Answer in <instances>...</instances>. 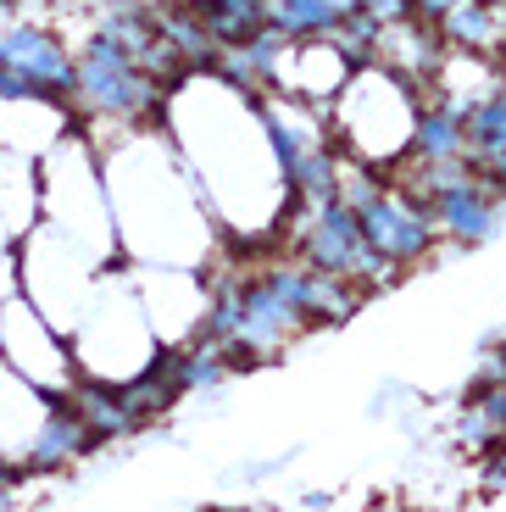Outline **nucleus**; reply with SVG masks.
Listing matches in <instances>:
<instances>
[{
  "instance_id": "6e6552de",
  "label": "nucleus",
  "mask_w": 506,
  "mask_h": 512,
  "mask_svg": "<svg viewBox=\"0 0 506 512\" xmlns=\"http://www.w3.org/2000/svg\"><path fill=\"white\" fill-rule=\"evenodd\" d=\"M301 318L306 323H340V318H351L356 312V301H362V290H356L351 279H340V273H323V268H312V273H301Z\"/></svg>"
},
{
  "instance_id": "1a4fd4ad",
  "label": "nucleus",
  "mask_w": 506,
  "mask_h": 512,
  "mask_svg": "<svg viewBox=\"0 0 506 512\" xmlns=\"http://www.w3.org/2000/svg\"><path fill=\"white\" fill-rule=\"evenodd\" d=\"M151 23H156V34H162L178 56H184V67H206V73L217 67V39L206 34V23H201V12H195V6L151 12Z\"/></svg>"
},
{
  "instance_id": "4468645a",
  "label": "nucleus",
  "mask_w": 506,
  "mask_h": 512,
  "mask_svg": "<svg viewBox=\"0 0 506 512\" xmlns=\"http://www.w3.org/2000/svg\"><path fill=\"white\" fill-rule=\"evenodd\" d=\"M284 173H290V195H295V201H306V195L323 201V195L340 190V162H334L329 151H301Z\"/></svg>"
},
{
  "instance_id": "423d86ee",
  "label": "nucleus",
  "mask_w": 506,
  "mask_h": 512,
  "mask_svg": "<svg viewBox=\"0 0 506 512\" xmlns=\"http://www.w3.org/2000/svg\"><path fill=\"white\" fill-rule=\"evenodd\" d=\"M95 446V435H89V423L78 418L67 401H56L51 418L34 429V440H28L23 451V468H34V474H51V468H67V462H78L84 451Z\"/></svg>"
},
{
  "instance_id": "f257e3e1",
  "label": "nucleus",
  "mask_w": 506,
  "mask_h": 512,
  "mask_svg": "<svg viewBox=\"0 0 506 512\" xmlns=\"http://www.w3.org/2000/svg\"><path fill=\"white\" fill-rule=\"evenodd\" d=\"M73 95L95 117H134V112H145V106L162 101L156 78L140 73V62L106 34L89 39V51L73 62Z\"/></svg>"
},
{
  "instance_id": "f8f14e48",
  "label": "nucleus",
  "mask_w": 506,
  "mask_h": 512,
  "mask_svg": "<svg viewBox=\"0 0 506 512\" xmlns=\"http://www.w3.org/2000/svg\"><path fill=\"white\" fill-rule=\"evenodd\" d=\"M262 23L284 39H317L334 28V17L323 12V0H262Z\"/></svg>"
},
{
  "instance_id": "f03ea898",
  "label": "nucleus",
  "mask_w": 506,
  "mask_h": 512,
  "mask_svg": "<svg viewBox=\"0 0 506 512\" xmlns=\"http://www.w3.org/2000/svg\"><path fill=\"white\" fill-rule=\"evenodd\" d=\"M301 251L312 268L323 273H340V279H367L379 284L395 273V262H384L373 245L362 240V223H356V212L340 201V195H323L312 212V223L301 229Z\"/></svg>"
},
{
  "instance_id": "20e7f679",
  "label": "nucleus",
  "mask_w": 506,
  "mask_h": 512,
  "mask_svg": "<svg viewBox=\"0 0 506 512\" xmlns=\"http://www.w3.org/2000/svg\"><path fill=\"white\" fill-rule=\"evenodd\" d=\"M0 67H12L17 78H28L45 101H67L73 95V56L62 51V39L39 23H17L0 39Z\"/></svg>"
},
{
  "instance_id": "f3484780",
  "label": "nucleus",
  "mask_w": 506,
  "mask_h": 512,
  "mask_svg": "<svg viewBox=\"0 0 506 512\" xmlns=\"http://www.w3.org/2000/svg\"><path fill=\"white\" fill-rule=\"evenodd\" d=\"M17 485H23V468H6V462H0V507L17 496Z\"/></svg>"
},
{
  "instance_id": "39448f33",
  "label": "nucleus",
  "mask_w": 506,
  "mask_h": 512,
  "mask_svg": "<svg viewBox=\"0 0 506 512\" xmlns=\"http://www.w3.org/2000/svg\"><path fill=\"white\" fill-rule=\"evenodd\" d=\"M429 218H434V229H445L451 240L479 245V240H490L495 223H501V195H495L490 184L473 173L468 184H456V190L434 195V201H429Z\"/></svg>"
},
{
  "instance_id": "ddd939ff",
  "label": "nucleus",
  "mask_w": 506,
  "mask_h": 512,
  "mask_svg": "<svg viewBox=\"0 0 506 512\" xmlns=\"http://www.w3.org/2000/svg\"><path fill=\"white\" fill-rule=\"evenodd\" d=\"M462 112L456 106H429L418 112V156L423 162H440V156H462Z\"/></svg>"
},
{
  "instance_id": "a211bd4d",
  "label": "nucleus",
  "mask_w": 506,
  "mask_h": 512,
  "mask_svg": "<svg viewBox=\"0 0 506 512\" xmlns=\"http://www.w3.org/2000/svg\"><path fill=\"white\" fill-rule=\"evenodd\" d=\"M323 12H329L334 23H340V17H351V12H356V0H323Z\"/></svg>"
},
{
  "instance_id": "9d476101",
  "label": "nucleus",
  "mask_w": 506,
  "mask_h": 512,
  "mask_svg": "<svg viewBox=\"0 0 506 512\" xmlns=\"http://www.w3.org/2000/svg\"><path fill=\"white\" fill-rule=\"evenodd\" d=\"M217 45H240L262 28V0H190Z\"/></svg>"
},
{
  "instance_id": "6ab92c4d",
  "label": "nucleus",
  "mask_w": 506,
  "mask_h": 512,
  "mask_svg": "<svg viewBox=\"0 0 506 512\" xmlns=\"http://www.w3.org/2000/svg\"><path fill=\"white\" fill-rule=\"evenodd\" d=\"M484 6H495V12H506V0H484Z\"/></svg>"
},
{
  "instance_id": "0eeeda50",
  "label": "nucleus",
  "mask_w": 506,
  "mask_h": 512,
  "mask_svg": "<svg viewBox=\"0 0 506 512\" xmlns=\"http://www.w3.org/2000/svg\"><path fill=\"white\" fill-rule=\"evenodd\" d=\"M67 407L78 412V418L89 423V435L95 440H117L134 429V412L123 407V396H117L112 384H67Z\"/></svg>"
},
{
  "instance_id": "7ed1b4c3",
  "label": "nucleus",
  "mask_w": 506,
  "mask_h": 512,
  "mask_svg": "<svg viewBox=\"0 0 506 512\" xmlns=\"http://www.w3.org/2000/svg\"><path fill=\"white\" fill-rule=\"evenodd\" d=\"M351 212H356V223H362V240L373 245L384 262H412V256H423V251H429V240H434L429 206L406 201V195L373 190V195H362Z\"/></svg>"
},
{
  "instance_id": "2eb2a0df",
  "label": "nucleus",
  "mask_w": 506,
  "mask_h": 512,
  "mask_svg": "<svg viewBox=\"0 0 506 512\" xmlns=\"http://www.w3.org/2000/svg\"><path fill=\"white\" fill-rule=\"evenodd\" d=\"M406 6H412V17H423V23H440L456 0H406Z\"/></svg>"
},
{
  "instance_id": "9b49d317",
  "label": "nucleus",
  "mask_w": 506,
  "mask_h": 512,
  "mask_svg": "<svg viewBox=\"0 0 506 512\" xmlns=\"http://www.w3.org/2000/svg\"><path fill=\"white\" fill-rule=\"evenodd\" d=\"M440 34L451 45H468V51H490L501 39V23H495V6H484V0H456L440 17Z\"/></svg>"
},
{
  "instance_id": "dca6fc26",
  "label": "nucleus",
  "mask_w": 506,
  "mask_h": 512,
  "mask_svg": "<svg viewBox=\"0 0 506 512\" xmlns=\"http://www.w3.org/2000/svg\"><path fill=\"white\" fill-rule=\"evenodd\" d=\"M484 474H490V485H495V490H506V440H495L490 468H484Z\"/></svg>"
}]
</instances>
